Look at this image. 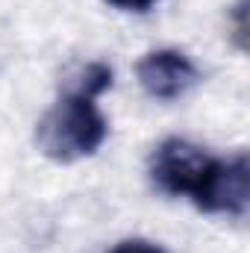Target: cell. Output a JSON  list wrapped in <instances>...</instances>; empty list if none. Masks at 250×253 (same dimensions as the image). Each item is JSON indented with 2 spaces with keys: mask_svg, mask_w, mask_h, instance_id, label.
<instances>
[{
  "mask_svg": "<svg viewBox=\"0 0 250 253\" xmlns=\"http://www.w3.org/2000/svg\"><path fill=\"white\" fill-rule=\"evenodd\" d=\"M135 74H138L141 88L156 100H177L200 80L197 65L183 50H171V47L147 53L138 62Z\"/></svg>",
  "mask_w": 250,
  "mask_h": 253,
  "instance_id": "277c9868",
  "label": "cell"
},
{
  "mask_svg": "<svg viewBox=\"0 0 250 253\" xmlns=\"http://www.w3.org/2000/svg\"><path fill=\"white\" fill-rule=\"evenodd\" d=\"M215 156L186 138H165L150 156V180L165 194H194Z\"/></svg>",
  "mask_w": 250,
  "mask_h": 253,
  "instance_id": "3957f363",
  "label": "cell"
},
{
  "mask_svg": "<svg viewBox=\"0 0 250 253\" xmlns=\"http://www.w3.org/2000/svg\"><path fill=\"white\" fill-rule=\"evenodd\" d=\"M109 85H112V68L103 62H88L68 80L65 91H77V94H85V97H100Z\"/></svg>",
  "mask_w": 250,
  "mask_h": 253,
  "instance_id": "5b68a950",
  "label": "cell"
},
{
  "mask_svg": "<svg viewBox=\"0 0 250 253\" xmlns=\"http://www.w3.org/2000/svg\"><path fill=\"white\" fill-rule=\"evenodd\" d=\"M248 200L250 165L245 153H239L233 159H212L206 177L191 194V203L200 212H212V215H245Z\"/></svg>",
  "mask_w": 250,
  "mask_h": 253,
  "instance_id": "7a4b0ae2",
  "label": "cell"
},
{
  "mask_svg": "<svg viewBox=\"0 0 250 253\" xmlns=\"http://www.w3.org/2000/svg\"><path fill=\"white\" fill-rule=\"evenodd\" d=\"M109 253H165V251L153 242H144V239H126V242H118Z\"/></svg>",
  "mask_w": 250,
  "mask_h": 253,
  "instance_id": "8992f818",
  "label": "cell"
},
{
  "mask_svg": "<svg viewBox=\"0 0 250 253\" xmlns=\"http://www.w3.org/2000/svg\"><path fill=\"white\" fill-rule=\"evenodd\" d=\"M106 3H112L115 9H124V12H147L159 0H106Z\"/></svg>",
  "mask_w": 250,
  "mask_h": 253,
  "instance_id": "52a82bcc",
  "label": "cell"
},
{
  "mask_svg": "<svg viewBox=\"0 0 250 253\" xmlns=\"http://www.w3.org/2000/svg\"><path fill=\"white\" fill-rule=\"evenodd\" d=\"M106 132L109 126L94 97L65 91L56 106L39 121L36 141L53 162H74L97 153V147L106 141Z\"/></svg>",
  "mask_w": 250,
  "mask_h": 253,
  "instance_id": "6da1fadb",
  "label": "cell"
}]
</instances>
